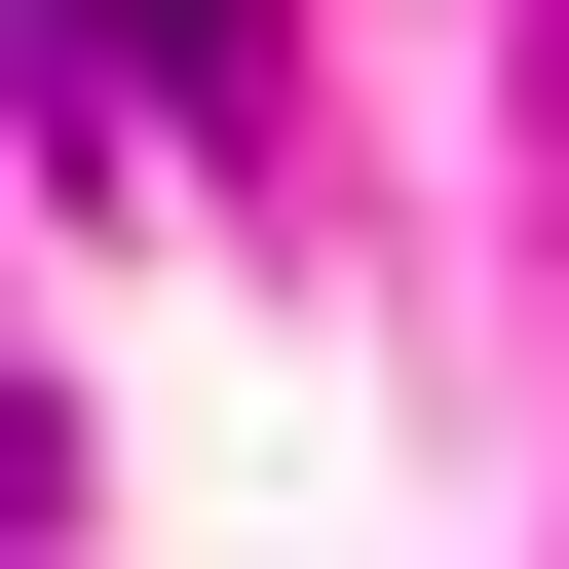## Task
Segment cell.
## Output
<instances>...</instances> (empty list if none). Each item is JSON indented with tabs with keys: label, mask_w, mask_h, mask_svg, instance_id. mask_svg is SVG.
I'll list each match as a JSON object with an SVG mask.
<instances>
[{
	"label": "cell",
	"mask_w": 569,
	"mask_h": 569,
	"mask_svg": "<svg viewBox=\"0 0 569 569\" xmlns=\"http://www.w3.org/2000/svg\"><path fill=\"white\" fill-rule=\"evenodd\" d=\"M39 114H266V0H0Z\"/></svg>",
	"instance_id": "cell-1"
}]
</instances>
